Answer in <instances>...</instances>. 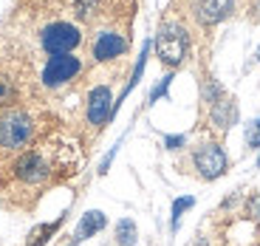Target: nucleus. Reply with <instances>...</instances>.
Listing matches in <instances>:
<instances>
[{
  "instance_id": "18",
  "label": "nucleus",
  "mask_w": 260,
  "mask_h": 246,
  "mask_svg": "<svg viewBox=\"0 0 260 246\" xmlns=\"http://www.w3.org/2000/svg\"><path fill=\"white\" fill-rule=\"evenodd\" d=\"M246 212L252 215V218H260V195H252V198H249V207H246Z\"/></svg>"
},
{
  "instance_id": "12",
  "label": "nucleus",
  "mask_w": 260,
  "mask_h": 246,
  "mask_svg": "<svg viewBox=\"0 0 260 246\" xmlns=\"http://www.w3.org/2000/svg\"><path fill=\"white\" fill-rule=\"evenodd\" d=\"M59 224H62V218H57L54 224H40V227H34L31 232H28L26 246H46L48 240H51V235L59 229Z\"/></svg>"
},
{
  "instance_id": "2",
  "label": "nucleus",
  "mask_w": 260,
  "mask_h": 246,
  "mask_svg": "<svg viewBox=\"0 0 260 246\" xmlns=\"http://www.w3.org/2000/svg\"><path fill=\"white\" fill-rule=\"evenodd\" d=\"M31 119L23 113V110H12L0 119V144L6 150H20L26 147L28 139H31Z\"/></svg>"
},
{
  "instance_id": "19",
  "label": "nucleus",
  "mask_w": 260,
  "mask_h": 246,
  "mask_svg": "<svg viewBox=\"0 0 260 246\" xmlns=\"http://www.w3.org/2000/svg\"><path fill=\"white\" fill-rule=\"evenodd\" d=\"M164 144H167L170 150H178V147H184V136H167Z\"/></svg>"
},
{
  "instance_id": "13",
  "label": "nucleus",
  "mask_w": 260,
  "mask_h": 246,
  "mask_svg": "<svg viewBox=\"0 0 260 246\" xmlns=\"http://www.w3.org/2000/svg\"><path fill=\"white\" fill-rule=\"evenodd\" d=\"M116 243L119 246H133L136 243V224L130 218H122L116 224Z\"/></svg>"
},
{
  "instance_id": "17",
  "label": "nucleus",
  "mask_w": 260,
  "mask_h": 246,
  "mask_svg": "<svg viewBox=\"0 0 260 246\" xmlns=\"http://www.w3.org/2000/svg\"><path fill=\"white\" fill-rule=\"evenodd\" d=\"M170 82H173V74H167V77L161 79V82L153 88V94H150V102H156V99H161L164 94H167V88H170Z\"/></svg>"
},
{
  "instance_id": "15",
  "label": "nucleus",
  "mask_w": 260,
  "mask_h": 246,
  "mask_svg": "<svg viewBox=\"0 0 260 246\" xmlns=\"http://www.w3.org/2000/svg\"><path fill=\"white\" fill-rule=\"evenodd\" d=\"M192 204H195V198H189V195H187V198H178L176 204H173V227H178V221H181V212H187V209L192 207Z\"/></svg>"
},
{
  "instance_id": "20",
  "label": "nucleus",
  "mask_w": 260,
  "mask_h": 246,
  "mask_svg": "<svg viewBox=\"0 0 260 246\" xmlns=\"http://www.w3.org/2000/svg\"><path fill=\"white\" fill-rule=\"evenodd\" d=\"M257 59H260V46H257Z\"/></svg>"
},
{
  "instance_id": "3",
  "label": "nucleus",
  "mask_w": 260,
  "mask_h": 246,
  "mask_svg": "<svg viewBox=\"0 0 260 246\" xmlns=\"http://www.w3.org/2000/svg\"><path fill=\"white\" fill-rule=\"evenodd\" d=\"M43 48H46L51 57L57 54H68L79 46V28L71 23H51V26L43 32Z\"/></svg>"
},
{
  "instance_id": "16",
  "label": "nucleus",
  "mask_w": 260,
  "mask_h": 246,
  "mask_svg": "<svg viewBox=\"0 0 260 246\" xmlns=\"http://www.w3.org/2000/svg\"><path fill=\"white\" fill-rule=\"evenodd\" d=\"M246 144L249 147H260V119H252L246 125Z\"/></svg>"
},
{
  "instance_id": "4",
  "label": "nucleus",
  "mask_w": 260,
  "mask_h": 246,
  "mask_svg": "<svg viewBox=\"0 0 260 246\" xmlns=\"http://www.w3.org/2000/svg\"><path fill=\"white\" fill-rule=\"evenodd\" d=\"M192 162H195V170L201 173V178H207V181L221 178V175L226 173V153L212 142L201 144V147L195 150Z\"/></svg>"
},
{
  "instance_id": "14",
  "label": "nucleus",
  "mask_w": 260,
  "mask_h": 246,
  "mask_svg": "<svg viewBox=\"0 0 260 246\" xmlns=\"http://www.w3.org/2000/svg\"><path fill=\"white\" fill-rule=\"evenodd\" d=\"M9 102H14V85L9 77L0 74V105H9Z\"/></svg>"
},
{
  "instance_id": "5",
  "label": "nucleus",
  "mask_w": 260,
  "mask_h": 246,
  "mask_svg": "<svg viewBox=\"0 0 260 246\" xmlns=\"http://www.w3.org/2000/svg\"><path fill=\"white\" fill-rule=\"evenodd\" d=\"M79 59L71 57V54H57V57H51L46 63V68H43V82L48 85V88H57V85H65L68 79H74L79 74Z\"/></svg>"
},
{
  "instance_id": "22",
  "label": "nucleus",
  "mask_w": 260,
  "mask_h": 246,
  "mask_svg": "<svg viewBox=\"0 0 260 246\" xmlns=\"http://www.w3.org/2000/svg\"><path fill=\"white\" fill-rule=\"evenodd\" d=\"M71 246H77V243H71Z\"/></svg>"
},
{
  "instance_id": "21",
  "label": "nucleus",
  "mask_w": 260,
  "mask_h": 246,
  "mask_svg": "<svg viewBox=\"0 0 260 246\" xmlns=\"http://www.w3.org/2000/svg\"><path fill=\"white\" fill-rule=\"evenodd\" d=\"M257 164H260V159H257Z\"/></svg>"
},
{
  "instance_id": "11",
  "label": "nucleus",
  "mask_w": 260,
  "mask_h": 246,
  "mask_svg": "<svg viewBox=\"0 0 260 246\" xmlns=\"http://www.w3.org/2000/svg\"><path fill=\"white\" fill-rule=\"evenodd\" d=\"M238 119V108H235L232 99L221 97V99H215L212 102V122L218 130H229V125Z\"/></svg>"
},
{
  "instance_id": "6",
  "label": "nucleus",
  "mask_w": 260,
  "mask_h": 246,
  "mask_svg": "<svg viewBox=\"0 0 260 246\" xmlns=\"http://www.w3.org/2000/svg\"><path fill=\"white\" fill-rule=\"evenodd\" d=\"M48 173H51V167H48L43 153H23L14 164V175L26 184H43L48 178Z\"/></svg>"
},
{
  "instance_id": "7",
  "label": "nucleus",
  "mask_w": 260,
  "mask_h": 246,
  "mask_svg": "<svg viewBox=\"0 0 260 246\" xmlns=\"http://www.w3.org/2000/svg\"><path fill=\"white\" fill-rule=\"evenodd\" d=\"M113 113V102H111V91L99 85L93 88L91 97H88V122L91 125H105Z\"/></svg>"
},
{
  "instance_id": "1",
  "label": "nucleus",
  "mask_w": 260,
  "mask_h": 246,
  "mask_svg": "<svg viewBox=\"0 0 260 246\" xmlns=\"http://www.w3.org/2000/svg\"><path fill=\"white\" fill-rule=\"evenodd\" d=\"M187 48H189V40H187V32L176 23H164L158 28V37H156V54L164 65L176 68V65L184 63L187 57Z\"/></svg>"
},
{
  "instance_id": "8",
  "label": "nucleus",
  "mask_w": 260,
  "mask_h": 246,
  "mask_svg": "<svg viewBox=\"0 0 260 246\" xmlns=\"http://www.w3.org/2000/svg\"><path fill=\"white\" fill-rule=\"evenodd\" d=\"M235 3L232 0H198L195 3V17L201 20L204 26H215L232 14Z\"/></svg>"
},
{
  "instance_id": "9",
  "label": "nucleus",
  "mask_w": 260,
  "mask_h": 246,
  "mask_svg": "<svg viewBox=\"0 0 260 246\" xmlns=\"http://www.w3.org/2000/svg\"><path fill=\"white\" fill-rule=\"evenodd\" d=\"M124 48H127V40H124L122 34L105 32V34H99L96 43H93V57H96L99 63H105V59H113V57H119V54H124Z\"/></svg>"
},
{
  "instance_id": "10",
  "label": "nucleus",
  "mask_w": 260,
  "mask_h": 246,
  "mask_svg": "<svg viewBox=\"0 0 260 246\" xmlns=\"http://www.w3.org/2000/svg\"><path fill=\"white\" fill-rule=\"evenodd\" d=\"M105 224H108L105 212H99V209L85 212L82 221H79V227H77V232H74V243H79V240H88L91 235H96L99 229H105Z\"/></svg>"
}]
</instances>
